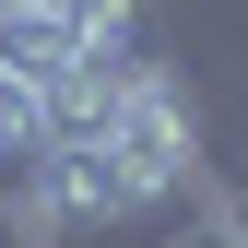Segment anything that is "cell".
<instances>
[{
	"label": "cell",
	"mask_w": 248,
	"mask_h": 248,
	"mask_svg": "<svg viewBox=\"0 0 248 248\" xmlns=\"http://www.w3.org/2000/svg\"><path fill=\"white\" fill-rule=\"evenodd\" d=\"M0 71H12V83H59V71H71L59 0H0Z\"/></svg>",
	"instance_id": "obj_4"
},
{
	"label": "cell",
	"mask_w": 248,
	"mask_h": 248,
	"mask_svg": "<svg viewBox=\"0 0 248 248\" xmlns=\"http://www.w3.org/2000/svg\"><path fill=\"white\" fill-rule=\"evenodd\" d=\"M59 24H71V59H95V71L154 59V0H59Z\"/></svg>",
	"instance_id": "obj_3"
},
{
	"label": "cell",
	"mask_w": 248,
	"mask_h": 248,
	"mask_svg": "<svg viewBox=\"0 0 248 248\" xmlns=\"http://www.w3.org/2000/svg\"><path fill=\"white\" fill-rule=\"evenodd\" d=\"M24 201H36L47 236H95V225L130 213V177L107 166V142H47L36 166H24Z\"/></svg>",
	"instance_id": "obj_2"
},
{
	"label": "cell",
	"mask_w": 248,
	"mask_h": 248,
	"mask_svg": "<svg viewBox=\"0 0 248 248\" xmlns=\"http://www.w3.org/2000/svg\"><path fill=\"white\" fill-rule=\"evenodd\" d=\"M47 154V83H12L0 71V177H24Z\"/></svg>",
	"instance_id": "obj_5"
},
{
	"label": "cell",
	"mask_w": 248,
	"mask_h": 248,
	"mask_svg": "<svg viewBox=\"0 0 248 248\" xmlns=\"http://www.w3.org/2000/svg\"><path fill=\"white\" fill-rule=\"evenodd\" d=\"M236 225H248V201H236Z\"/></svg>",
	"instance_id": "obj_6"
},
{
	"label": "cell",
	"mask_w": 248,
	"mask_h": 248,
	"mask_svg": "<svg viewBox=\"0 0 248 248\" xmlns=\"http://www.w3.org/2000/svg\"><path fill=\"white\" fill-rule=\"evenodd\" d=\"M107 166L130 177V213L154 201H177L201 177V107H189V83L166 71V59H142V71H118V95H107Z\"/></svg>",
	"instance_id": "obj_1"
}]
</instances>
